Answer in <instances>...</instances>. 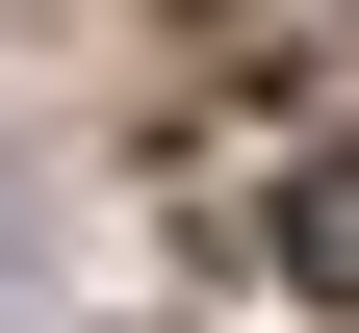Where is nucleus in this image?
<instances>
[{"instance_id": "f257e3e1", "label": "nucleus", "mask_w": 359, "mask_h": 333, "mask_svg": "<svg viewBox=\"0 0 359 333\" xmlns=\"http://www.w3.org/2000/svg\"><path fill=\"white\" fill-rule=\"evenodd\" d=\"M283 282H308V308H359V128L283 179Z\"/></svg>"}]
</instances>
